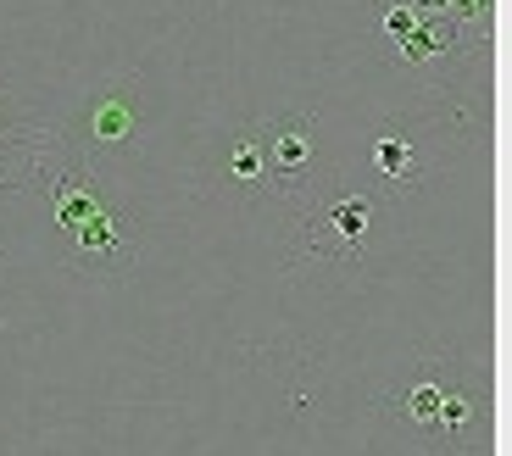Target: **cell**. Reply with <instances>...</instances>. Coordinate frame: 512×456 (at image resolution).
Returning a JSON list of instances; mask_svg holds the SVG:
<instances>
[{
    "mask_svg": "<svg viewBox=\"0 0 512 456\" xmlns=\"http://www.w3.org/2000/svg\"><path fill=\"white\" fill-rule=\"evenodd\" d=\"M373 228V201L368 195L329 190L323 201L307 206V251L329 256V262H357Z\"/></svg>",
    "mask_w": 512,
    "mask_h": 456,
    "instance_id": "obj_1",
    "label": "cell"
},
{
    "mask_svg": "<svg viewBox=\"0 0 512 456\" xmlns=\"http://www.w3.org/2000/svg\"><path fill=\"white\" fill-rule=\"evenodd\" d=\"M312 128L318 123L301 117V112H284V117H273L268 128H256V134H262V156H268V190L273 195H295V184L312 178V162H318Z\"/></svg>",
    "mask_w": 512,
    "mask_h": 456,
    "instance_id": "obj_2",
    "label": "cell"
},
{
    "mask_svg": "<svg viewBox=\"0 0 512 456\" xmlns=\"http://www.w3.org/2000/svg\"><path fill=\"white\" fill-rule=\"evenodd\" d=\"M368 162H373V173L390 184V190H412L423 178V156H418V140H407L401 128H379L373 134V145H368Z\"/></svg>",
    "mask_w": 512,
    "mask_h": 456,
    "instance_id": "obj_3",
    "label": "cell"
},
{
    "mask_svg": "<svg viewBox=\"0 0 512 456\" xmlns=\"http://www.w3.org/2000/svg\"><path fill=\"white\" fill-rule=\"evenodd\" d=\"M51 212H56V228H62V234H78V228L90 223V217H101V212H106V201L95 195L90 178L62 173V178L51 184Z\"/></svg>",
    "mask_w": 512,
    "mask_h": 456,
    "instance_id": "obj_4",
    "label": "cell"
},
{
    "mask_svg": "<svg viewBox=\"0 0 512 456\" xmlns=\"http://www.w3.org/2000/svg\"><path fill=\"white\" fill-rule=\"evenodd\" d=\"M134 117H140V101H134L128 89H106L90 112V140L106 145V151H112V145H128L134 140Z\"/></svg>",
    "mask_w": 512,
    "mask_h": 456,
    "instance_id": "obj_5",
    "label": "cell"
},
{
    "mask_svg": "<svg viewBox=\"0 0 512 456\" xmlns=\"http://www.w3.org/2000/svg\"><path fill=\"white\" fill-rule=\"evenodd\" d=\"M229 178L240 184V190H268V156H262V134H256V128H245L240 140H234Z\"/></svg>",
    "mask_w": 512,
    "mask_h": 456,
    "instance_id": "obj_6",
    "label": "cell"
},
{
    "mask_svg": "<svg viewBox=\"0 0 512 456\" xmlns=\"http://www.w3.org/2000/svg\"><path fill=\"white\" fill-rule=\"evenodd\" d=\"M440 412H446V390H440V379H423L407 390V418L423 423V429H440Z\"/></svg>",
    "mask_w": 512,
    "mask_h": 456,
    "instance_id": "obj_7",
    "label": "cell"
}]
</instances>
